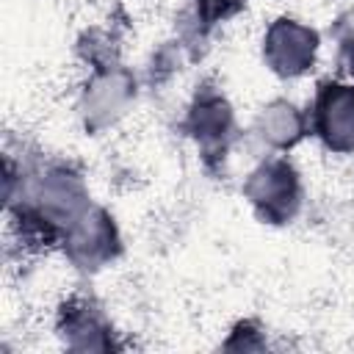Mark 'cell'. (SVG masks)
I'll return each mask as SVG.
<instances>
[{"label":"cell","mask_w":354,"mask_h":354,"mask_svg":"<svg viewBox=\"0 0 354 354\" xmlns=\"http://www.w3.org/2000/svg\"><path fill=\"white\" fill-rule=\"evenodd\" d=\"M321 33L310 22L282 14L274 17L260 39V58L279 80H301L318 66Z\"/></svg>","instance_id":"cell-6"},{"label":"cell","mask_w":354,"mask_h":354,"mask_svg":"<svg viewBox=\"0 0 354 354\" xmlns=\"http://www.w3.org/2000/svg\"><path fill=\"white\" fill-rule=\"evenodd\" d=\"M310 136L329 155H354V80L326 77L307 105Z\"/></svg>","instance_id":"cell-7"},{"label":"cell","mask_w":354,"mask_h":354,"mask_svg":"<svg viewBox=\"0 0 354 354\" xmlns=\"http://www.w3.org/2000/svg\"><path fill=\"white\" fill-rule=\"evenodd\" d=\"M180 127L196 149L202 166L207 171H224L230 152L238 141V116L230 97L216 80H202L194 88Z\"/></svg>","instance_id":"cell-2"},{"label":"cell","mask_w":354,"mask_h":354,"mask_svg":"<svg viewBox=\"0 0 354 354\" xmlns=\"http://www.w3.org/2000/svg\"><path fill=\"white\" fill-rule=\"evenodd\" d=\"M55 335L69 351H119V348H124L105 307L86 293H72L58 304Z\"/></svg>","instance_id":"cell-8"},{"label":"cell","mask_w":354,"mask_h":354,"mask_svg":"<svg viewBox=\"0 0 354 354\" xmlns=\"http://www.w3.org/2000/svg\"><path fill=\"white\" fill-rule=\"evenodd\" d=\"M58 252L66 257V263L77 274H86V277H94L111 268L124 252V238L116 216L108 207L91 202V207L64 235Z\"/></svg>","instance_id":"cell-5"},{"label":"cell","mask_w":354,"mask_h":354,"mask_svg":"<svg viewBox=\"0 0 354 354\" xmlns=\"http://www.w3.org/2000/svg\"><path fill=\"white\" fill-rule=\"evenodd\" d=\"M252 133L268 152L288 155L310 136L307 111L288 97H274L257 111Z\"/></svg>","instance_id":"cell-9"},{"label":"cell","mask_w":354,"mask_h":354,"mask_svg":"<svg viewBox=\"0 0 354 354\" xmlns=\"http://www.w3.org/2000/svg\"><path fill=\"white\" fill-rule=\"evenodd\" d=\"M138 100V80L113 55L91 61L88 75L77 94V119L88 136H100L116 127Z\"/></svg>","instance_id":"cell-3"},{"label":"cell","mask_w":354,"mask_h":354,"mask_svg":"<svg viewBox=\"0 0 354 354\" xmlns=\"http://www.w3.org/2000/svg\"><path fill=\"white\" fill-rule=\"evenodd\" d=\"M241 194L254 218L268 227L293 224L304 207L301 171L293 166L288 155L268 152L266 158H260L243 177Z\"/></svg>","instance_id":"cell-4"},{"label":"cell","mask_w":354,"mask_h":354,"mask_svg":"<svg viewBox=\"0 0 354 354\" xmlns=\"http://www.w3.org/2000/svg\"><path fill=\"white\" fill-rule=\"evenodd\" d=\"M340 58H343V69H346V77L354 80V28L343 36L340 41Z\"/></svg>","instance_id":"cell-12"},{"label":"cell","mask_w":354,"mask_h":354,"mask_svg":"<svg viewBox=\"0 0 354 354\" xmlns=\"http://www.w3.org/2000/svg\"><path fill=\"white\" fill-rule=\"evenodd\" d=\"M243 3L246 0H194V19L199 22V30H210L227 22Z\"/></svg>","instance_id":"cell-11"},{"label":"cell","mask_w":354,"mask_h":354,"mask_svg":"<svg viewBox=\"0 0 354 354\" xmlns=\"http://www.w3.org/2000/svg\"><path fill=\"white\" fill-rule=\"evenodd\" d=\"M221 348L227 351H263L268 348V340H266V332L254 324V321H238L230 335L221 340Z\"/></svg>","instance_id":"cell-10"},{"label":"cell","mask_w":354,"mask_h":354,"mask_svg":"<svg viewBox=\"0 0 354 354\" xmlns=\"http://www.w3.org/2000/svg\"><path fill=\"white\" fill-rule=\"evenodd\" d=\"M6 218L25 252L58 249L69 227L91 207L83 171L61 158L14 160L6 155Z\"/></svg>","instance_id":"cell-1"}]
</instances>
